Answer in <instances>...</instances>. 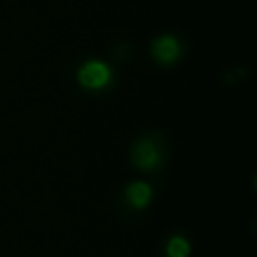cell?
<instances>
[{"mask_svg":"<svg viewBox=\"0 0 257 257\" xmlns=\"http://www.w3.org/2000/svg\"><path fill=\"white\" fill-rule=\"evenodd\" d=\"M151 195H153V191H151V187H149L147 183L137 181V183H131V185L126 187V199H128V203H131L133 207H137V209L147 207L149 201H151Z\"/></svg>","mask_w":257,"mask_h":257,"instance_id":"cell-4","label":"cell"},{"mask_svg":"<svg viewBox=\"0 0 257 257\" xmlns=\"http://www.w3.org/2000/svg\"><path fill=\"white\" fill-rule=\"evenodd\" d=\"M191 251L189 247V241L181 235H175L169 239V245H167V255L169 257H187Z\"/></svg>","mask_w":257,"mask_h":257,"instance_id":"cell-5","label":"cell"},{"mask_svg":"<svg viewBox=\"0 0 257 257\" xmlns=\"http://www.w3.org/2000/svg\"><path fill=\"white\" fill-rule=\"evenodd\" d=\"M108 80H110V70L100 60H88L78 70V82L84 88H94L96 90V88L106 86Z\"/></svg>","mask_w":257,"mask_h":257,"instance_id":"cell-2","label":"cell"},{"mask_svg":"<svg viewBox=\"0 0 257 257\" xmlns=\"http://www.w3.org/2000/svg\"><path fill=\"white\" fill-rule=\"evenodd\" d=\"M151 54L161 64H171L181 54V44L175 36H159L151 44Z\"/></svg>","mask_w":257,"mask_h":257,"instance_id":"cell-3","label":"cell"},{"mask_svg":"<svg viewBox=\"0 0 257 257\" xmlns=\"http://www.w3.org/2000/svg\"><path fill=\"white\" fill-rule=\"evenodd\" d=\"M157 135H143L131 145V161L141 171H153L163 165V151Z\"/></svg>","mask_w":257,"mask_h":257,"instance_id":"cell-1","label":"cell"}]
</instances>
